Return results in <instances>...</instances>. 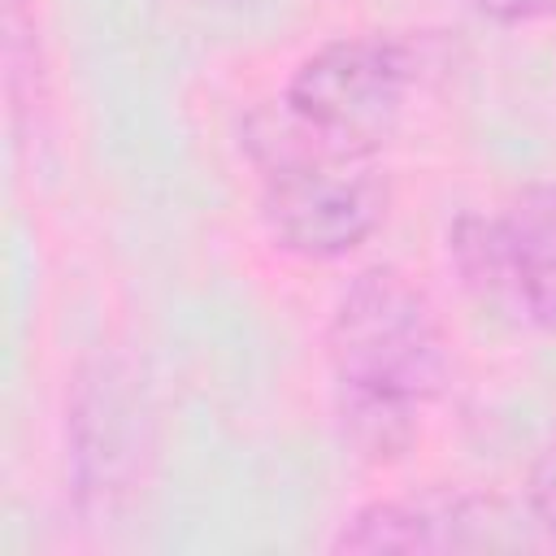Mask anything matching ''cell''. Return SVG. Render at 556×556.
Masks as SVG:
<instances>
[{
	"label": "cell",
	"instance_id": "cell-6",
	"mask_svg": "<svg viewBox=\"0 0 556 556\" xmlns=\"http://www.w3.org/2000/svg\"><path fill=\"white\" fill-rule=\"evenodd\" d=\"M143 395L117 361H96L78 374L70 400V478L87 513H109L143 460Z\"/></svg>",
	"mask_w": 556,
	"mask_h": 556
},
{
	"label": "cell",
	"instance_id": "cell-4",
	"mask_svg": "<svg viewBox=\"0 0 556 556\" xmlns=\"http://www.w3.org/2000/svg\"><path fill=\"white\" fill-rule=\"evenodd\" d=\"M413 78V43L391 35H343L295 65L282 104L326 139L374 152L395 130Z\"/></svg>",
	"mask_w": 556,
	"mask_h": 556
},
{
	"label": "cell",
	"instance_id": "cell-8",
	"mask_svg": "<svg viewBox=\"0 0 556 556\" xmlns=\"http://www.w3.org/2000/svg\"><path fill=\"white\" fill-rule=\"evenodd\" d=\"M482 17L495 22H539V17H556V0H469Z\"/></svg>",
	"mask_w": 556,
	"mask_h": 556
},
{
	"label": "cell",
	"instance_id": "cell-5",
	"mask_svg": "<svg viewBox=\"0 0 556 556\" xmlns=\"http://www.w3.org/2000/svg\"><path fill=\"white\" fill-rule=\"evenodd\" d=\"M517 513L486 491L430 486L413 500H374L334 534V552H495L526 547Z\"/></svg>",
	"mask_w": 556,
	"mask_h": 556
},
{
	"label": "cell",
	"instance_id": "cell-7",
	"mask_svg": "<svg viewBox=\"0 0 556 556\" xmlns=\"http://www.w3.org/2000/svg\"><path fill=\"white\" fill-rule=\"evenodd\" d=\"M526 508L530 521L556 543V443H547L526 473Z\"/></svg>",
	"mask_w": 556,
	"mask_h": 556
},
{
	"label": "cell",
	"instance_id": "cell-1",
	"mask_svg": "<svg viewBox=\"0 0 556 556\" xmlns=\"http://www.w3.org/2000/svg\"><path fill=\"white\" fill-rule=\"evenodd\" d=\"M330 365L348 443L374 465L404 456L421 404L439 395L447 374V339L430 295L395 265L356 274L330 317Z\"/></svg>",
	"mask_w": 556,
	"mask_h": 556
},
{
	"label": "cell",
	"instance_id": "cell-2",
	"mask_svg": "<svg viewBox=\"0 0 556 556\" xmlns=\"http://www.w3.org/2000/svg\"><path fill=\"white\" fill-rule=\"evenodd\" d=\"M243 148L265 178L261 217L278 248L330 261L348 256L382 226L387 178L374 169L369 152L326 139L287 104L248 113Z\"/></svg>",
	"mask_w": 556,
	"mask_h": 556
},
{
	"label": "cell",
	"instance_id": "cell-3",
	"mask_svg": "<svg viewBox=\"0 0 556 556\" xmlns=\"http://www.w3.org/2000/svg\"><path fill=\"white\" fill-rule=\"evenodd\" d=\"M447 252L486 308L517 326L556 330V182L521 187L500 217L460 213Z\"/></svg>",
	"mask_w": 556,
	"mask_h": 556
}]
</instances>
